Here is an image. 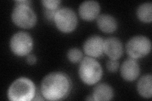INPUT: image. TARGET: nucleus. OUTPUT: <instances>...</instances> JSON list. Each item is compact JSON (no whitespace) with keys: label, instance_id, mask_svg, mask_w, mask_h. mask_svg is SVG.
Segmentation results:
<instances>
[{"label":"nucleus","instance_id":"f257e3e1","mask_svg":"<svg viewBox=\"0 0 152 101\" xmlns=\"http://www.w3.org/2000/svg\"><path fill=\"white\" fill-rule=\"evenodd\" d=\"M72 90V81L61 71H53L46 75L41 81L40 92L44 99L58 101L65 99Z\"/></svg>","mask_w":152,"mask_h":101},{"label":"nucleus","instance_id":"f03ea898","mask_svg":"<svg viewBox=\"0 0 152 101\" xmlns=\"http://www.w3.org/2000/svg\"><path fill=\"white\" fill-rule=\"evenodd\" d=\"M15 5L12 9L11 19L15 25L23 29H30L37 23V17L36 12L31 6V1L19 0L15 1Z\"/></svg>","mask_w":152,"mask_h":101},{"label":"nucleus","instance_id":"7ed1b4c3","mask_svg":"<svg viewBox=\"0 0 152 101\" xmlns=\"http://www.w3.org/2000/svg\"><path fill=\"white\" fill-rule=\"evenodd\" d=\"M36 95V85L27 77H20L9 86L7 97L10 101H31Z\"/></svg>","mask_w":152,"mask_h":101},{"label":"nucleus","instance_id":"20e7f679","mask_svg":"<svg viewBox=\"0 0 152 101\" xmlns=\"http://www.w3.org/2000/svg\"><path fill=\"white\" fill-rule=\"evenodd\" d=\"M103 73L102 65L95 58L86 56L80 61L78 74L84 84L93 85L98 84L102 78Z\"/></svg>","mask_w":152,"mask_h":101},{"label":"nucleus","instance_id":"39448f33","mask_svg":"<svg viewBox=\"0 0 152 101\" xmlns=\"http://www.w3.org/2000/svg\"><path fill=\"white\" fill-rule=\"evenodd\" d=\"M53 22L59 31L64 33L74 32L78 25V18L74 10L69 7H61L57 10Z\"/></svg>","mask_w":152,"mask_h":101},{"label":"nucleus","instance_id":"423d86ee","mask_svg":"<svg viewBox=\"0 0 152 101\" xmlns=\"http://www.w3.org/2000/svg\"><path fill=\"white\" fill-rule=\"evenodd\" d=\"M34 47V41L29 33L20 31L14 33L10 41V48L12 53L18 57H26Z\"/></svg>","mask_w":152,"mask_h":101},{"label":"nucleus","instance_id":"0eeeda50","mask_svg":"<svg viewBox=\"0 0 152 101\" xmlns=\"http://www.w3.org/2000/svg\"><path fill=\"white\" fill-rule=\"evenodd\" d=\"M151 50V41L144 36H136L131 37L126 45V51L128 56L136 60L148 56Z\"/></svg>","mask_w":152,"mask_h":101},{"label":"nucleus","instance_id":"6e6552de","mask_svg":"<svg viewBox=\"0 0 152 101\" xmlns=\"http://www.w3.org/2000/svg\"><path fill=\"white\" fill-rule=\"evenodd\" d=\"M104 39L99 36H91L85 41L83 51L87 56L97 59L103 54Z\"/></svg>","mask_w":152,"mask_h":101},{"label":"nucleus","instance_id":"1a4fd4ad","mask_svg":"<svg viewBox=\"0 0 152 101\" xmlns=\"http://www.w3.org/2000/svg\"><path fill=\"white\" fill-rule=\"evenodd\" d=\"M100 8V4L96 1H85L79 5V15L83 20L91 22L99 15Z\"/></svg>","mask_w":152,"mask_h":101},{"label":"nucleus","instance_id":"9d476101","mask_svg":"<svg viewBox=\"0 0 152 101\" xmlns=\"http://www.w3.org/2000/svg\"><path fill=\"white\" fill-rule=\"evenodd\" d=\"M119 68L122 78L129 82L136 80L140 75V66L138 62L129 57L122 62Z\"/></svg>","mask_w":152,"mask_h":101},{"label":"nucleus","instance_id":"9b49d317","mask_svg":"<svg viewBox=\"0 0 152 101\" xmlns=\"http://www.w3.org/2000/svg\"><path fill=\"white\" fill-rule=\"evenodd\" d=\"M104 54L109 59L118 60L124 54V46L120 39L117 37H110L104 40Z\"/></svg>","mask_w":152,"mask_h":101},{"label":"nucleus","instance_id":"f8f14e48","mask_svg":"<svg viewBox=\"0 0 152 101\" xmlns=\"http://www.w3.org/2000/svg\"><path fill=\"white\" fill-rule=\"evenodd\" d=\"M96 24L102 32L106 33H112L115 32L118 27L116 18L110 14H100L96 18Z\"/></svg>","mask_w":152,"mask_h":101},{"label":"nucleus","instance_id":"ddd939ff","mask_svg":"<svg viewBox=\"0 0 152 101\" xmlns=\"http://www.w3.org/2000/svg\"><path fill=\"white\" fill-rule=\"evenodd\" d=\"M91 96L93 98V100H111L114 97V91L110 85L105 83L99 84L94 87Z\"/></svg>","mask_w":152,"mask_h":101},{"label":"nucleus","instance_id":"4468645a","mask_svg":"<svg viewBox=\"0 0 152 101\" xmlns=\"http://www.w3.org/2000/svg\"><path fill=\"white\" fill-rule=\"evenodd\" d=\"M137 90L141 97L151 99L152 96V76L145 74L139 79L137 84Z\"/></svg>","mask_w":152,"mask_h":101},{"label":"nucleus","instance_id":"2eb2a0df","mask_svg":"<svg viewBox=\"0 0 152 101\" xmlns=\"http://www.w3.org/2000/svg\"><path fill=\"white\" fill-rule=\"evenodd\" d=\"M136 15L138 20L142 23H149L152 22V4L146 2L141 4L137 7Z\"/></svg>","mask_w":152,"mask_h":101},{"label":"nucleus","instance_id":"dca6fc26","mask_svg":"<svg viewBox=\"0 0 152 101\" xmlns=\"http://www.w3.org/2000/svg\"><path fill=\"white\" fill-rule=\"evenodd\" d=\"M83 52L76 47L71 48L66 53V57H67L68 60L74 64L80 62L83 58Z\"/></svg>","mask_w":152,"mask_h":101},{"label":"nucleus","instance_id":"f3484780","mask_svg":"<svg viewBox=\"0 0 152 101\" xmlns=\"http://www.w3.org/2000/svg\"><path fill=\"white\" fill-rule=\"evenodd\" d=\"M41 3L44 9L49 10H57L60 8L61 1L60 0H42Z\"/></svg>","mask_w":152,"mask_h":101},{"label":"nucleus","instance_id":"a211bd4d","mask_svg":"<svg viewBox=\"0 0 152 101\" xmlns=\"http://www.w3.org/2000/svg\"><path fill=\"white\" fill-rule=\"evenodd\" d=\"M107 69L110 73H115L120 68V62L118 60L109 59L107 62Z\"/></svg>","mask_w":152,"mask_h":101},{"label":"nucleus","instance_id":"6ab92c4d","mask_svg":"<svg viewBox=\"0 0 152 101\" xmlns=\"http://www.w3.org/2000/svg\"><path fill=\"white\" fill-rule=\"evenodd\" d=\"M26 62L28 65H34L37 62V57L32 54H28V56H26Z\"/></svg>","mask_w":152,"mask_h":101}]
</instances>
